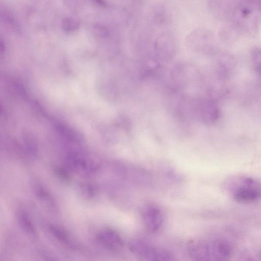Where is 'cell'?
Listing matches in <instances>:
<instances>
[{"label":"cell","instance_id":"6da1fadb","mask_svg":"<svg viewBox=\"0 0 261 261\" xmlns=\"http://www.w3.org/2000/svg\"><path fill=\"white\" fill-rule=\"evenodd\" d=\"M222 188L229 197L240 204H252L261 200V182L250 176H229L224 179Z\"/></svg>","mask_w":261,"mask_h":261},{"label":"cell","instance_id":"7a4b0ae2","mask_svg":"<svg viewBox=\"0 0 261 261\" xmlns=\"http://www.w3.org/2000/svg\"><path fill=\"white\" fill-rule=\"evenodd\" d=\"M129 248L131 252L141 259L145 260H171L172 254L162 248L152 246L141 240L130 241Z\"/></svg>","mask_w":261,"mask_h":261},{"label":"cell","instance_id":"3957f363","mask_svg":"<svg viewBox=\"0 0 261 261\" xmlns=\"http://www.w3.org/2000/svg\"><path fill=\"white\" fill-rule=\"evenodd\" d=\"M213 41L212 33L208 30L202 28L195 29L187 36V44L194 49L206 48Z\"/></svg>","mask_w":261,"mask_h":261},{"label":"cell","instance_id":"277c9868","mask_svg":"<svg viewBox=\"0 0 261 261\" xmlns=\"http://www.w3.org/2000/svg\"><path fill=\"white\" fill-rule=\"evenodd\" d=\"M98 241L105 247L112 251H120L124 247V242L120 235L110 228H105L97 234Z\"/></svg>","mask_w":261,"mask_h":261},{"label":"cell","instance_id":"5b68a950","mask_svg":"<svg viewBox=\"0 0 261 261\" xmlns=\"http://www.w3.org/2000/svg\"><path fill=\"white\" fill-rule=\"evenodd\" d=\"M207 6L210 12L216 19L230 20L233 8L230 0H208Z\"/></svg>","mask_w":261,"mask_h":261},{"label":"cell","instance_id":"8992f818","mask_svg":"<svg viewBox=\"0 0 261 261\" xmlns=\"http://www.w3.org/2000/svg\"><path fill=\"white\" fill-rule=\"evenodd\" d=\"M143 219L145 227L151 232L158 231L163 222V213L155 206H148L144 209Z\"/></svg>","mask_w":261,"mask_h":261},{"label":"cell","instance_id":"52a82bcc","mask_svg":"<svg viewBox=\"0 0 261 261\" xmlns=\"http://www.w3.org/2000/svg\"><path fill=\"white\" fill-rule=\"evenodd\" d=\"M212 259L226 260L232 255L233 247L232 244L225 238L217 239L210 243Z\"/></svg>","mask_w":261,"mask_h":261},{"label":"cell","instance_id":"ba28073f","mask_svg":"<svg viewBox=\"0 0 261 261\" xmlns=\"http://www.w3.org/2000/svg\"><path fill=\"white\" fill-rule=\"evenodd\" d=\"M190 257L195 260L212 259L210 243L201 241H192L188 245Z\"/></svg>","mask_w":261,"mask_h":261},{"label":"cell","instance_id":"9c48e42d","mask_svg":"<svg viewBox=\"0 0 261 261\" xmlns=\"http://www.w3.org/2000/svg\"><path fill=\"white\" fill-rule=\"evenodd\" d=\"M150 18L154 24L157 25H165L171 21V13L164 5L158 4L150 12Z\"/></svg>","mask_w":261,"mask_h":261},{"label":"cell","instance_id":"30bf717a","mask_svg":"<svg viewBox=\"0 0 261 261\" xmlns=\"http://www.w3.org/2000/svg\"><path fill=\"white\" fill-rule=\"evenodd\" d=\"M17 220L20 227L26 233L32 237H36L35 227L31 220L25 213L19 212L17 214Z\"/></svg>","mask_w":261,"mask_h":261},{"label":"cell","instance_id":"8fae6325","mask_svg":"<svg viewBox=\"0 0 261 261\" xmlns=\"http://www.w3.org/2000/svg\"><path fill=\"white\" fill-rule=\"evenodd\" d=\"M251 58L254 70L261 75V48H253L251 52Z\"/></svg>","mask_w":261,"mask_h":261},{"label":"cell","instance_id":"7c38bea8","mask_svg":"<svg viewBox=\"0 0 261 261\" xmlns=\"http://www.w3.org/2000/svg\"><path fill=\"white\" fill-rule=\"evenodd\" d=\"M80 25V22L72 17H65L62 21L63 30L67 33L72 32L77 30Z\"/></svg>","mask_w":261,"mask_h":261},{"label":"cell","instance_id":"4fadbf2b","mask_svg":"<svg viewBox=\"0 0 261 261\" xmlns=\"http://www.w3.org/2000/svg\"><path fill=\"white\" fill-rule=\"evenodd\" d=\"M49 230L53 236L62 242L66 243L69 240L68 236L66 232L61 228L54 226H49Z\"/></svg>","mask_w":261,"mask_h":261},{"label":"cell","instance_id":"5bb4252c","mask_svg":"<svg viewBox=\"0 0 261 261\" xmlns=\"http://www.w3.org/2000/svg\"><path fill=\"white\" fill-rule=\"evenodd\" d=\"M55 172L61 178L64 179H68L69 177V175L64 169L60 168H56Z\"/></svg>","mask_w":261,"mask_h":261},{"label":"cell","instance_id":"9a60e30c","mask_svg":"<svg viewBox=\"0 0 261 261\" xmlns=\"http://www.w3.org/2000/svg\"><path fill=\"white\" fill-rule=\"evenodd\" d=\"M257 257L259 258L260 260H261V249L258 251L257 254Z\"/></svg>","mask_w":261,"mask_h":261}]
</instances>
